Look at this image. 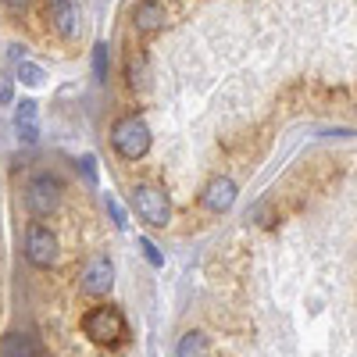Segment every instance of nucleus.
<instances>
[{
  "label": "nucleus",
  "instance_id": "1",
  "mask_svg": "<svg viewBox=\"0 0 357 357\" xmlns=\"http://www.w3.org/2000/svg\"><path fill=\"white\" fill-rule=\"evenodd\" d=\"M111 143L126 161H139L151 151V129H146V122L139 114H122L111 129Z\"/></svg>",
  "mask_w": 357,
  "mask_h": 357
},
{
  "label": "nucleus",
  "instance_id": "2",
  "mask_svg": "<svg viewBox=\"0 0 357 357\" xmlns=\"http://www.w3.org/2000/svg\"><path fill=\"white\" fill-rule=\"evenodd\" d=\"M82 333L93 343H100V347H114V343L126 340V318H122V311L111 307V304L93 307L82 318Z\"/></svg>",
  "mask_w": 357,
  "mask_h": 357
},
{
  "label": "nucleus",
  "instance_id": "3",
  "mask_svg": "<svg viewBox=\"0 0 357 357\" xmlns=\"http://www.w3.org/2000/svg\"><path fill=\"white\" fill-rule=\"evenodd\" d=\"M132 207H136V215L146 222V225H154V229H165L168 225V215H172V207H168V193L154 183H139L132 186Z\"/></svg>",
  "mask_w": 357,
  "mask_h": 357
},
{
  "label": "nucleus",
  "instance_id": "4",
  "mask_svg": "<svg viewBox=\"0 0 357 357\" xmlns=\"http://www.w3.org/2000/svg\"><path fill=\"white\" fill-rule=\"evenodd\" d=\"M57 204H61V178H57V175H36V178H29V186H25V207H29V215L47 218V215L57 211Z\"/></svg>",
  "mask_w": 357,
  "mask_h": 357
},
{
  "label": "nucleus",
  "instance_id": "5",
  "mask_svg": "<svg viewBox=\"0 0 357 357\" xmlns=\"http://www.w3.org/2000/svg\"><path fill=\"white\" fill-rule=\"evenodd\" d=\"M25 257L36 268H50L57 261V236L47 225H29L25 232Z\"/></svg>",
  "mask_w": 357,
  "mask_h": 357
},
{
  "label": "nucleus",
  "instance_id": "6",
  "mask_svg": "<svg viewBox=\"0 0 357 357\" xmlns=\"http://www.w3.org/2000/svg\"><path fill=\"white\" fill-rule=\"evenodd\" d=\"M114 286V268L104 254H97L93 261L86 264V272H82V293L86 296H107Z\"/></svg>",
  "mask_w": 357,
  "mask_h": 357
},
{
  "label": "nucleus",
  "instance_id": "7",
  "mask_svg": "<svg viewBox=\"0 0 357 357\" xmlns=\"http://www.w3.org/2000/svg\"><path fill=\"white\" fill-rule=\"evenodd\" d=\"M236 204V183L229 175H218V178H211L207 183V190H204V207L207 211H229V207Z\"/></svg>",
  "mask_w": 357,
  "mask_h": 357
},
{
  "label": "nucleus",
  "instance_id": "8",
  "mask_svg": "<svg viewBox=\"0 0 357 357\" xmlns=\"http://www.w3.org/2000/svg\"><path fill=\"white\" fill-rule=\"evenodd\" d=\"M0 357H43V343L33 333H8L0 340Z\"/></svg>",
  "mask_w": 357,
  "mask_h": 357
},
{
  "label": "nucleus",
  "instance_id": "9",
  "mask_svg": "<svg viewBox=\"0 0 357 357\" xmlns=\"http://www.w3.org/2000/svg\"><path fill=\"white\" fill-rule=\"evenodd\" d=\"M132 22L139 33H154V29L165 25V8L158 4V0H139L136 11H132Z\"/></svg>",
  "mask_w": 357,
  "mask_h": 357
},
{
  "label": "nucleus",
  "instance_id": "10",
  "mask_svg": "<svg viewBox=\"0 0 357 357\" xmlns=\"http://www.w3.org/2000/svg\"><path fill=\"white\" fill-rule=\"evenodd\" d=\"M50 22H54V29L61 36H72L75 33V22H79V15H75V4L72 0H50Z\"/></svg>",
  "mask_w": 357,
  "mask_h": 357
},
{
  "label": "nucleus",
  "instance_id": "11",
  "mask_svg": "<svg viewBox=\"0 0 357 357\" xmlns=\"http://www.w3.org/2000/svg\"><path fill=\"white\" fill-rule=\"evenodd\" d=\"M15 126H18V136H22L25 143H36V104H33V100H22V104H18Z\"/></svg>",
  "mask_w": 357,
  "mask_h": 357
},
{
  "label": "nucleus",
  "instance_id": "12",
  "mask_svg": "<svg viewBox=\"0 0 357 357\" xmlns=\"http://www.w3.org/2000/svg\"><path fill=\"white\" fill-rule=\"evenodd\" d=\"M175 354L178 357H207V336L197 333V329H190L183 340H178V350Z\"/></svg>",
  "mask_w": 357,
  "mask_h": 357
},
{
  "label": "nucleus",
  "instance_id": "13",
  "mask_svg": "<svg viewBox=\"0 0 357 357\" xmlns=\"http://www.w3.org/2000/svg\"><path fill=\"white\" fill-rule=\"evenodd\" d=\"M126 75H129V86H132V89H143V86H146V57H143V54H132V57H129Z\"/></svg>",
  "mask_w": 357,
  "mask_h": 357
},
{
  "label": "nucleus",
  "instance_id": "14",
  "mask_svg": "<svg viewBox=\"0 0 357 357\" xmlns=\"http://www.w3.org/2000/svg\"><path fill=\"white\" fill-rule=\"evenodd\" d=\"M18 79H22L25 86H40V82H43V68H36V65L22 61V68H18Z\"/></svg>",
  "mask_w": 357,
  "mask_h": 357
},
{
  "label": "nucleus",
  "instance_id": "15",
  "mask_svg": "<svg viewBox=\"0 0 357 357\" xmlns=\"http://www.w3.org/2000/svg\"><path fill=\"white\" fill-rule=\"evenodd\" d=\"M93 72H97V79L107 75V43H97V50H93Z\"/></svg>",
  "mask_w": 357,
  "mask_h": 357
},
{
  "label": "nucleus",
  "instance_id": "16",
  "mask_svg": "<svg viewBox=\"0 0 357 357\" xmlns=\"http://www.w3.org/2000/svg\"><path fill=\"white\" fill-rule=\"evenodd\" d=\"M139 250L146 254V261H151L154 268H161V264H165V257H161V250H158V247H154L151 240H139Z\"/></svg>",
  "mask_w": 357,
  "mask_h": 357
},
{
  "label": "nucleus",
  "instance_id": "17",
  "mask_svg": "<svg viewBox=\"0 0 357 357\" xmlns=\"http://www.w3.org/2000/svg\"><path fill=\"white\" fill-rule=\"evenodd\" d=\"M107 211H111V218H114L118 229H126V211H122V204H118L114 197H107Z\"/></svg>",
  "mask_w": 357,
  "mask_h": 357
}]
</instances>
